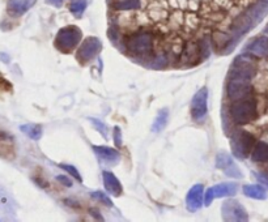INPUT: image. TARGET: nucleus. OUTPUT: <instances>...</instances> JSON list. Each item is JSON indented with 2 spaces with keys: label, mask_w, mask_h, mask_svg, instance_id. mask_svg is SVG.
Here are the masks:
<instances>
[{
  "label": "nucleus",
  "mask_w": 268,
  "mask_h": 222,
  "mask_svg": "<svg viewBox=\"0 0 268 222\" xmlns=\"http://www.w3.org/2000/svg\"><path fill=\"white\" fill-rule=\"evenodd\" d=\"M257 178H258V180H259V182L264 183V185L268 187V179L267 178H264L263 175H259V174H257Z\"/></svg>",
  "instance_id": "473e14b6"
},
{
  "label": "nucleus",
  "mask_w": 268,
  "mask_h": 222,
  "mask_svg": "<svg viewBox=\"0 0 268 222\" xmlns=\"http://www.w3.org/2000/svg\"><path fill=\"white\" fill-rule=\"evenodd\" d=\"M207 101H208V89L207 88H202L200 90H198V93H195L193 101H191V116L195 122H202L204 120L205 116L208 114V107H207Z\"/></svg>",
  "instance_id": "6e6552de"
},
{
  "label": "nucleus",
  "mask_w": 268,
  "mask_h": 222,
  "mask_svg": "<svg viewBox=\"0 0 268 222\" xmlns=\"http://www.w3.org/2000/svg\"><path fill=\"white\" fill-rule=\"evenodd\" d=\"M216 166L217 169L222 170L225 173V175L228 176H234V178H241V171L237 168L234 161L232 159L231 156H228L226 153L221 152V153L217 154L216 158Z\"/></svg>",
  "instance_id": "9b49d317"
},
{
  "label": "nucleus",
  "mask_w": 268,
  "mask_h": 222,
  "mask_svg": "<svg viewBox=\"0 0 268 222\" xmlns=\"http://www.w3.org/2000/svg\"><path fill=\"white\" fill-rule=\"evenodd\" d=\"M263 3H265V4H268V0H262Z\"/></svg>",
  "instance_id": "72a5a7b5"
},
{
  "label": "nucleus",
  "mask_w": 268,
  "mask_h": 222,
  "mask_svg": "<svg viewBox=\"0 0 268 222\" xmlns=\"http://www.w3.org/2000/svg\"><path fill=\"white\" fill-rule=\"evenodd\" d=\"M102 44L97 37H88L83 41L76 54V58L81 64H87L92 62L101 52Z\"/></svg>",
  "instance_id": "0eeeda50"
},
{
  "label": "nucleus",
  "mask_w": 268,
  "mask_h": 222,
  "mask_svg": "<svg viewBox=\"0 0 268 222\" xmlns=\"http://www.w3.org/2000/svg\"><path fill=\"white\" fill-rule=\"evenodd\" d=\"M87 0H72L69 4V11L76 16V18H80L87 9Z\"/></svg>",
  "instance_id": "b1692460"
},
{
  "label": "nucleus",
  "mask_w": 268,
  "mask_h": 222,
  "mask_svg": "<svg viewBox=\"0 0 268 222\" xmlns=\"http://www.w3.org/2000/svg\"><path fill=\"white\" fill-rule=\"evenodd\" d=\"M247 51L257 58H265L268 56V38L259 37L254 39L247 46Z\"/></svg>",
  "instance_id": "dca6fc26"
},
{
  "label": "nucleus",
  "mask_w": 268,
  "mask_h": 222,
  "mask_svg": "<svg viewBox=\"0 0 268 222\" xmlns=\"http://www.w3.org/2000/svg\"><path fill=\"white\" fill-rule=\"evenodd\" d=\"M20 130L21 132L25 133V135L32 138V140H40V138L42 137V127H41L40 124H23V126H20Z\"/></svg>",
  "instance_id": "412c9836"
},
{
  "label": "nucleus",
  "mask_w": 268,
  "mask_h": 222,
  "mask_svg": "<svg viewBox=\"0 0 268 222\" xmlns=\"http://www.w3.org/2000/svg\"><path fill=\"white\" fill-rule=\"evenodd\" d=\"M167 118H169V113H167V109H162L159 114H157L156 119H155V123L152 126L153 132H161L165 127H166Z\"/></svg>",
  "instance_id": "4be33fe9"
},
{
  "label": "nucleus",
  "mask_w": 268,
  "mask_h": 222,
  "mask_svg": "<svg viewBox=\"0 0 268 222\" xmlns=\"http://www.w3.org/2000/svg\"><path fill=\"white\" fill-rule=\"evenodd\" d=\"M90 196H92L93 199L98 200L100 203H102L104 205H106V207H112L111 200H110L104 192H101V191H95V192H92L90 193Z\"/></svg>",
  "instance_id": "a878e982"
},
{
  "label": "nucleus",
  "mask_w": 268,
  "mask_h": 222,
  "mask_svg": "<svg viewBox=\"0 0 268 222\" xmlns=\"http://www.w3.org/2000/svg\"><path fill=\"white\" fill-rule=\"evenodd\" d=\"M229 113H231L232 120L236 124H238V126L251 123L258 116L257 99L251 98V97L236 99L231 105Z\"/></svg>",
  "instance_id": "7ed1b4c3"
},
{
  "label": "nucleus",
  "mask_w": 268,
  "mask_h": 222,
  "mask_svg": "<svg viewBox=\"0 0 268 222\" xmlns=\"http://www.w3.org/2000/svg\"><path fill=\"white\" fill-rule=\"evenodd\" d=\"M257 73L253 58L241 55L232 64L228 75V97L232 101L245 98L250 94V81Z\"/></svg>",
  "instance_id": "f257e3e1"
},
{
  "label": "nucleus",
  "mask_w": 268,
  "mask_h": 222,
  "mask_svg": "<svg viewBox=\"0 0 268 222\" xmlns=\"http://www.w3.org/2000/svg\"><path fill=\"white\" fill-rule=\"evenodd\" d=\"M81 39H83V33L78 26H66V28H62L55 37V47L59 51L68 54L79 46Z\"/></svg>",
  "instance_id": "39448f33"
},
{
  "label": "nucleus",
  "mask_w": 268,
  "mask_h": 222,
  "mask_svg": "<svg viewBox=\"0 0 268 222\" xmlns=\"http://www.w3.org/2000/svg\"><path fill=\"white\" fill-rule=\"evenodd\" d=\"M238 186L236 183H221V185H216L214 187L208 188L207 192L204 195V204L210 205L214 199L216 197H225V196H233L236 195Z\"/></svg>",
  "instance_id": "9d476101"
},
{
  "label": "nucleus",
  "mask_w": 268,
  "mask_h": 222,
  "mask_svg": "<svg viewBox=\"0 0 268 222\" xmlns=\"http://www.w3.org/2000/svg\"><path fill=\"white\" fill-rule=\"evenodd\" d=\"M267 13L268 7L265 6V3L254 4L250 8L246 9L245 12H242L234 20V23L231 26V34L228 35L229 45L226 52H231L233 50V47L236 46L237 42H238L239 38L242 37L243 34H246L247 32H250L254 26H257Z\"/></svg>",
  "instance_id": "f03ea898"
},
{
  "label": "nucleus",
  "mask_w": 268,
  "mask_h": 222,
  "mask_svg": "<svg viewBox=\"0 0 268 222\" xmlns=\"http://www.w3.org/2000/svg\"><path fill=\"white\" fill-rule=\"evenodd\" d=\"M202 54V49H200V44L198 42H188L186 45L183 54H182V62L186 64H195L198 62V56Z\"/></svg>",
  "instance_id": "f3484780"
},
{
  "label": "nucleus",
  "mask_w": 268,
  "mask_h": 222,
  "mask_svg": "<svg viewBox=\"0 0 268 222\" xmlns=\"http://www.w3.org/2000/svg\"><path fill=\"white\" fill-rule=\"evenodd\" d=\"M59 168L61 169H63V170H66L67 173L69 174V175H72L73 178L76 179V180H78V182H83V178H81V175H80V173H79V170L78 169L75 168V166H72V165H64V164H61L59 165Z\"/></svg>",
  "instance_id": "393cba45"
},
{
  "label": "nucleus",
  "mask_w": 268,
  "mask_h": 222,
  "mask_svg": "<svg viewBox=\"0 0 268 222\" xmlns=\"http://www.w3.org/2000/svg\"><path fill=\"white\" fill-rule=\"evenodd\" d=\"M142 7V0H117L114 3V8L118 11H131L139 9Z\"/></svg>",
  "instance_id": "5701e85b"
},
{
  "label": "nucleus",
  "mask_w": 268,
  "mask_h": 222,
  "mask_svg": "<svg viewBox=\"0 0 268 222\" xmlns=\"http://www.w3.org/2000/svg\"><path fill=\"white\" fill-rule=\"evenodd\" d=\"M251 159L258 164H267L268 162V144L264 142H259L254 145L251 152Z\"/></svg>",
  "instance_id": "a211bd4d"
},
{
  "label": "nucleus",
  "mask_w": 268,
  "mask_h": 222,
  "mask_svg": "<svg viewBox=\"0 0 268 222\" xmlns=\"http://www.w3.org/2000/svg\"><path fill=\"white\" fill-rule=\"evenodd\" d=\"M203 201H204V192H203L202 185H195L190 188L186 196V204H187V209L190 212L199 211L202 208Z\"/></svg>",
  "instance_id": "f8f14e48"
},
{
  "label": "nucleus",
  "mask_w": 268,
  "mask_h": 222,
  "mask_svg": "<svg viewBox=\"0 0 268 222\" xmlns=\"http://www.w3.org/2000/svg\"><path fill=\"white\" fill-rule=\"evenodd\" d=\"M102 179H104V185L107 192L114 195V196H121L122 192H123V188H122L119 179L111 171H104L102 173Z\"/></svg>",
  "instance_id": "2eb2a0df"
},
{
  "label": "nucleus",
  "mask_w": 268,
  "mask_h": 222,
  "mask_svg": "<svg viewBox=\"0 0 268 222\" xmlns=\"http://www.w3.org/2000/svg\"><path fill=\"white\" fill-rule=\"evenodd\" d=\"M90 122H92L93 126L97 128L98 132L101 133L105 138H107V132H109V130H107L106 124H104V122L98 120V119H93V118H90Z\"/></svg>",
  "instance_id": "bb28decb"
},
{
  "label": "nucleus",
  "mask_w": 268,
  "mask_h": 222,
  "mask_svg": "<svg viewBox=\"0 0 268 222\" xmlns=\"http://www.w3.org/2000/svg\"><path fill=\"white\" fill-rule=\"evenodd\" d=\"M243 193H245L247 197H251V199H257V200L267 199V192H265V190L262 187V186H258V185L243 186Z\"/></svg>",
  "instance_id": "aec40b11"
},
{
  "label": "nucleus",
  "mask_w": 268,
  "mask_h": 222,
  "mask_svg": "<svg viewBox=\"0 0 268 222\" xmlns=\"http://www.w3.org/2000/svg\"><path fill=\"white\" fill-rule=\"evenodd\" d=\"M0 158L12 161L16 158V149L13 140H0Z\"/></svg>",
  "instance_id": "6ab92c4d"
},
{
  "label": "nucleus",
  "mask_w": 268,
  "mask_h": 222,
  "mask_svg": "<svg viewBox=\"0 0 268 222\" xmlns=\"http://www.w3.org/2000/svg\"><path fill=\"white\" fill-rule=\"evenodd\" d=\"M232 152L238 158H246L253 152L255 137L247 131H237L232 135Z\"/></svg>",
  "instance_id": "423d86ee"
},
{
  "label": "nucleus",
  "mask_w": 268,
  "mask_h": 222,
  "mask_svg": "<svg viewBox=\"0 0 268 222\" xmlns=\"http://www.w3.org/2000/svg\"><path fill=\"white\" fill-rule=\"evenodd\" d=\"M114 143L117 144V147H121L122 145V132L119 127L114 128Z\"/></svg>",
  "instance_id": "c756f323"
},
{
  "label": "nucleus",
  "mask_w": 268,
  "mask_h": 222,
  "mask_svg": "<svg viewBox=\"0 0 268 222\" xmlns=\"http://www.w3.org/2000/svg\"><path fill=\"white\" fill-rule=\"evenodd\" d=\"M56 180H58V182H61L62 185L66 186V187H72V186H73L72 180H71V179H69L68 176H66V175H58V176H56Z\"/></svg>",
  "instance_id": "c85d7f7f"
},
{
  "label": "nucleus",
  "mask_w": 268,
  "mask_h": 222,
  "mask_svg": "<svg viewBox=\"0 0 268 222\" xmlns=\"http://www.w3.org/2000/svg\"><path fill=\"white\" fill-rule=\"evenodd\" d=\"M221 214L225 221H247L248 219V214L243 205L234 200H229L222 204Z\"/></svg>",
  "instance_id": "1a4fd4ad"
},
{
  "label": "nucleus",
  "mask_w": 268,
  "mask_h": 222,
  "mask_svg": "<svg viewBox=\"0 0 268 222\" xmlns=\"http://www.w3.org/2000/svg\"><path fill=\"white\" fill-rule=\"evenodd\" d=\"M12 90H13V87L11 83L3 75H0V93H11Z\"/></svg>",
  "instance_id": "cd10ccee"
},
{
  "label": "nucleus",
  "mask_w": 268,
  "mask_h": 222,
  "mask_svg": "<svg viewBox=\"0 0 268 222\" xmlns=\"http://www.w3.org/2000/svg\"><path fill=\"white\" fill-rule=\"evenodd\" d=\"M37 0H8L7 13L11 17H21L35 4Z\"/></svg>",
  "instance_id": "ddd939ff"
},
{
  "label": "nucleus",
  "mask_w": 268,
  "mask_h": 222,
  "mask_svg": "<svg viewBox=\"0 0 268 222\" xmlns=\"http://www.w3.org/2000/svg\"><path fill=\"white\" fill-rule=\"evenodd\" d=\"M127 51L136 58H149L155 49V38L150 32H138L126 39Z\"/></svg>",
  "instance_id": "20e7f679"
},
{
  "label": "nucleus",
  "mask_w": 268,
  "mask_h": 222,
  "mask_svg": "<svg viewBox=\"0 0 268 222\" xmlns=\"http://www.w3.org/2000/svg\"><path fill=\"white\" fill-rule=\"evenodd\" d=\"M0 140H13V137H12L9 133L4 132V131H0Z\"/></svg>",
  "instance_id": "2f4dec72"
},
{
  "label": "nucleus",
  "mask_w": 268,
  "mask_h": 222,
  "mask_svg": "<svg viewBox=\"0 0 268 222\" xmlns=\"http://www.w3.org/2000/svg\"><path fill=\"white\" fill-rule=\"evenodd\" d=\"M93 150H94V153L97 154L98 158L107 165H116L121 159V153H119L118 150L114 149V148L97 147V145H94Z\"/></svg>",
  "instance_id": "4468645a"
},
{
  "label": "nucleus",
  "mask_w": 268,
  "mask_h": 222,
  "mask_svg": "<svg viewBox=\"0 0 268 222\" xmlns=\"http://www.w3.org/2000/svg\"><path fill=\"white\" fill-rule=\"evenodd\" d=\"M265 33H268V24H267V26H265Z\"/></svg>",
  "instance_id": "f704fd0d"
},
{
  "label": "nucleus",
  "mask_w": 268,
  "mask_h": 222,
  "mask_svg": "<svg viewBox=\"0 0 268 222\" xmlns=\"http://www.w3.org/2000/svg\"><path fill=\"white\" fill-rule=\"evenodd\" d=\"M64 0H46V3L47 4H51V6L54 7H62V4H63Z\"/></svg>",
  "instance_id": "7c9ffc66"
}]
</instances>
